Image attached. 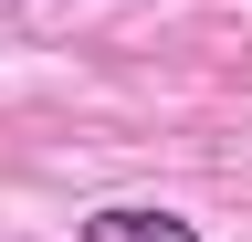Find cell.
<instances>
[{"instance_id": "1", "label": "cell", "mask_w": 252, "mask_h": 242, "mask_svg": "<svg viewBox=\"0 0 252 242\" xmlns=\"http://www.w3.org/2000/svg\"><path fill=\"white\" fill-rule=\"evenodd\" d=\"M84 242H200V221H179L158 200H105V210H84Z\"/></svg>"}]
</instances>
